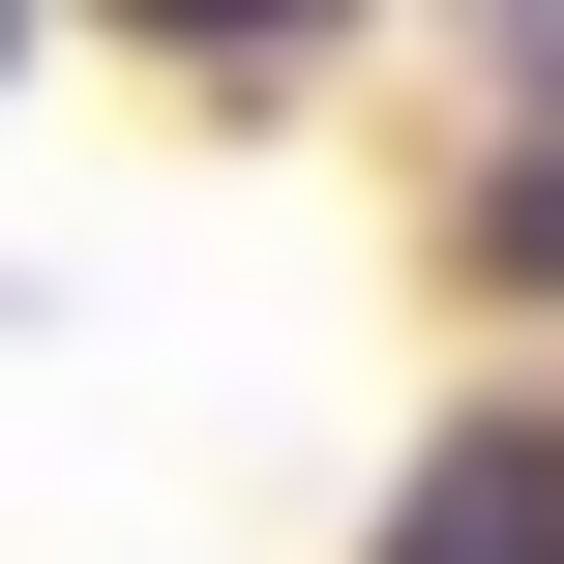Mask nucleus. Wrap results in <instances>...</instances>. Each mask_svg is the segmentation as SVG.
Instances as JSON below:
<instances>
[{
  "mask_svg": "<svg viewBox=\"0 0 564 564\" xmlns=\"http://www.w3.org/2000/svg\"><path fill=\"white\" fill-rule=\"evenodd\" d=\"M387 564H564V416H476V446L387 506Z\"/></svg>",
  "mask_w": 564,
  "mask_h": 564,
  "instance_id": "f257e3e1",
  "label": "nucleus"
},
{
  "mask_svg": "<svg viewBox=\"0 0 564 564\" xmlns=\"http://www.w3.org/2000/svg\"><path fill=\"white\" fill-rule=\"evenodd\" d=\"M476 268H535V297H564V149H535V178H506V238H476Z\"/></svg>",
  "mask_w": 564,
  "mask_h": 564,
  "instance_id": "f03ea898",
  "label": "nucleus"
}]
</instances>
